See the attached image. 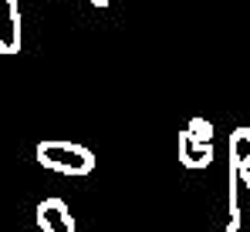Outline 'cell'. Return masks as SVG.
<instances>
[{
    "label": "cell",
    "mask_w": 250,
    "mask_h": 232,
    "mask_svg": "<svg viewBox=\"0 0 250 232\" xmlns=\"http://www.w3.org/2000/svg\"><path fill=\"white\" fill-rule=\"evenodd\" d=\"M34 158H38V165L58 172V175H88L95 168V155L84 145L61 142V138H44L34 148Z\"/></svg>",
    "instance_id": "1"
},
{
    "label": "cell",
    "mask_w": 250,
    "mask_h": 232,
    "mask_svg": "<svg viewBox=\"0 0 250 232\" xmlns=\"http://www.w3.org/2000/svg\"><path fill=\"white\" fill-rule=\"evenodd\" d=\"M179 165L183 168H207V165H213V125L207 118H193L179 131Z\"/></svg>",
    "instance_id": "2"
},
{
    "label": "cell",
    "mask_w": 250,
    "mask_h": 232,
    "mask_svg": "<svg viewBox=\"0 0 250 232\" xmlns=\"http://www.w3.org/2000/svg\"><path fill=\"white\" fill-rule=\"evenodd\" d=\"M227 232H250V168H230V226Z\"/></svg>",
    "instance_id": "3"
},
{
    "label": "cell",
    "mask_w": 250,
    "mask_h": 232,
    "mask_svg": "<svg viewBox=\"0 0 250 232\" xmlns=\"http://www.w3.org/2000/svg\"><path fill=\"white\" fill-rule=\"evenodd\" d=\"M34 219H38V229H41V232H75V215H71L68 202L58 198V195H51V198L38 202Z\"/></svg>",
    "instance_id": "4"
},
{
    "label": "cell",
    "mask_w": 250,
    "mask_h": 232,
    "mask_svg": "<svg viewBox=\"0 0 250 232\" xmlns=\"http://www.w3.org/2000/svg\"><path fill=\"white\" fill-rule=\"evenodd\" d=\"M21 51V0H0V54Z\"/></svg>",
    "instance_id": "5"
},
{
    "label": "cell",
    "mask_w": 250,
    "mask_h": 232,
    "mask_svg": "<svg viewBox=\"0 0 250 232\" xmlns=\"http://www.w3.org/2000/svg\"><path fill=\"white\" fill-rule=\"evenodd\" d=\"M230 168H250V128L230 131Z\"/></svg>",
    "instance_id": "6"
},
{
    "label": "cell",
    "mask_w": 250,
    "mask_h": 232,
    "mask_svg": "<svg viewBox=\"0 0 250 232\" xmlns=\"http://www.w3.org/2000/svg\"><path fill=\"white\" fill-rule=\"evenodd\" d=\"M64 3H68V0H64Z\"/></svg>",
    "instance_id": "7"
}]
</instances>
